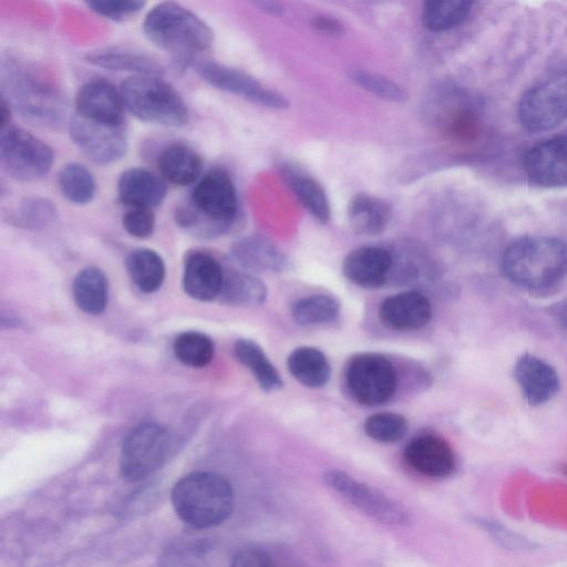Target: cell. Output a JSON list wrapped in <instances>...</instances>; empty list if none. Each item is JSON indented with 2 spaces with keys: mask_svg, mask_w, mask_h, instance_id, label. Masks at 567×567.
Returning a JSON list of instances; mask_svg holds the SVG:
<instances>
[{
  "mask_svg": "<svg viewBox=\"0 0 567 567\" xmlns=\"http://www.w3.org/2000/svg\"><path fill=\"white\" fill-rule=\"evenodd\" d=\"M230 255L250 271H281L287 267L286 255L268 238L248 235L234 243Z\"/></svg>",
  "mask_w": 567,
  "mask_h": 567,
  "instance_id": "7402d4cb",
  "label": "cell"
},
{
  "mask_svg": "<svg viewBox=\"0 0 567 567\" xmlns=\"http://www.w3.org/2000/svg\"><path fill=\"white\" fill-rule=\"evenodd\" d=\"M522 125L532 133L551 130L567 120V72L546 79L524 93L518 104Z\"/></svg>",
  "mask_w": 567,
  "mask_h": 567,
  "instance_id": "ba28073f",
  "label": "cell"
},
{
  "mask_svg": "<svg viewBox=\"0 0 567 567\" xmlns=\"http://www.w3.org/2000/svg\"><path fill=\"white\" fill-rule=\"evenodd\" d=\"M556 315L558 317V320L560 321V323L567 328V301L565 303H563L558 310L556 311Z\"/></svg>",
  "mask_w": 567,
  "mask_h": 567,
  "instance_id": "bcb514c9",
  "label": "cell"
},
{
  "mask_svg": "<svg viewBox=\"0 0 567 567\" xmlns=\"http://www.w3.org/2000/svg\"><path fill=\"white\" fill-rule=\"evenodd\" d=\"M120 92L125 107L141 121L174 127L188 121V109L179 94L152 74L126 79Z\"/></svg>",
  "mask_w": 567,
  "mask_h": 567,
  "instance_id": "277c9868",
  "label": "cell"
},
{
  "mask_svg": "<svg viewBox=\"0 0 567 567\" xmlns=\"http://www.w3.org/2000/svg\"><path fill=\"white\" fill-rule=\"evenodd\" d=\"M393 265L389 250L364 246L351 250L342 261L343 276L355 286L374 289L383 286Z\"/></svg>",
  "mask_w": 567,
  "mask_h": 567,
  "instance_id": "d6986e66",
  "label": "cell"
},
{
  "mask_svg": "<svg viewBox=\"0 0 567 567\" xmlns=\"http://www.w3.org/2000/svg\"><path fill=\"white\" fill-rule=\"evenodd\" d=\"M236 358L255 375L264 391L272 392L282 388V379L261 347L252 340L239 339L235 342Z\"/></svg>",
  "mask_w": 567,
  "mask_h": 567,
  "instance_id": "f546056e",
  "label": "cell"
},
{
  "mask_svg": "<svg viewBox=\"0 0 567 567\" xmlns=\"http://www.w3.org/2000/svg\"><path fill=\"white\" fill-rule=\"evenodd\" d=\"M347 383L353 398L365 405L388 401L396 389V372L392 363L375 353H360L347 365Z\"/></svg>",
  "mask_w": 567,
  "mask_h": 567,
  "instance_id": "9c48e42d",
  "label": "cell"
},
{
  "mask_svg": "<svg viewBox=\"0 0 567 567\" xmlns=\"http://www.w3.org/2000/svg\"><path fill=\"white\" fill-rule=\"evenodd\" d=\"M312 25L319 31L329 34H340L343 31V25L338 20L326 16L313 18Z\"/></svg>",
  "mask_w": 567,
  "mask_h": 567,
  "instance_id": "7bdbcfd3",
  "label": "cell"
},
{
  "mask_svg": "<svg viewBox=\"0 0 567 567\" xmlns=\"http://www.w3.org/2000/svg\"><path fill=\"white\" fill-rule=\"evenodd\" d=\"M287 365L291 375L308 388H321L330 378V365L326 355L312 347L295 349Z\"/></svg>",
  "mask_w": 567,
  "mask_h": 567,
  "instance_id": "83f0119b",
  "label": "cell"
},
{
  "mask_svg": "<svg viewBox=\"0 0 567 567\" xmlns=\"http://www.w3.org/2000/svg\"><path fill=\"white\" fill-rule=\"evenodd\" d=\"M391 208L382 199L360 193L348 205L347 216L351 229L361 236H379L391 220Z\"/></svg>",
  "mask_w": 567,
  "mask_h": 567,
  "instance_id": "cb8c5ba5",
  "label": "cell"
},
{
  "mask_svg": "<svg viewBox=\"0 0 567 567\" xmlns=\"http://www.w3.org/2000/svg\"><path fill=\"white\" fill-rule=\"evenodd\" d=\"M198 217L195 231L205 236L225 231L235 220L238 197L230 175L223 168L209 169L193 188L188 202Z\"/></svg>",
  "mask_w": 567,
  "mask_h": 567,
  "instance_id": "5b68a950",
  "label": "cell"
},
{
  "mask_svg": "<svg viewBox=\"0 0 567 567\" xmlns=\"http://www.w3.org/2000/svg\"><path fill=\"white\" fill-rule=\"evenodd\" d=\"M157 167L165 181L177 186H187L198 181L203 159L192 146L174 142L159 153Z\"/></svg>",
  "mask_w": 567,
  "mask_h": 567,
  "instance_id": "603a6c76",
  "label": "cell"
},
{
  "mask_svg": "<svg viewBox=\"0 0 567 567\" xmlns=\"http://www.w3.org/2000/svg\"><path fill=\"white\" fill-rule=\"evenodd\" d=\"M404 457L416 472L429 477H445L455 467V456L450 444L436 435H424L411 441Z\"/></svg>",
  "mask_w": 567,
  "mask_h": 567,
  "instance_id": "ffe728a7",
  "label": "cell"
},
{
  "mask_svg": "<svg viewBox=\"0 0 567 567\" xmlns=\"http://www.w3.org/2000/svg\"><path fill=\"white\" fill-rule=\"evenodd\" d=\"M504 275L528 289L554 286L567 274V245L553 237H526L513 243L502 259Z\"/></svg>",
  "mask_w": 567,
  "mask_h": 567,
  "instance_id": "6da1fadb",
  "label": "cell"
},
{
  "mask_svg": "<svg viewBox=\"0 0 567 567\" xmlns=\"http://www.w3.org/2000/svg\"><path fill=\"white\" fill-rule=\"evenodd\" d=\"M513 372L525 400L530 405H542L559 391L557 371L534 354L520 355L515 362Z\"/></svg>",
  "mask_w": 567,
  "mask_h": 567,
  "instance_id": "ac0fdd59",
  "label": "cell"
},
{
  "mask_svg": "<svg viewBox=\"0 0 567 567\" xmlns=\"http://www.w3.org/2000/svg\"><path fill=\"white\" fill-rule=\"evenodd\" d=\"M271 564V556L259 548L239 549L234 554L230 561V565L236 567H259L270 566Z\"/></svg>",
  "mask_w": 567,
  "mask_h": 567,
  "instance_id": "b9f144b4",
  "label": "cell"
},
{
  "mask_svg": "<svg viewBox=\"0 0 567 567\" xmlns=\"http://www.w3.org/2000/svg\"><path fill=\"white\" fill-rule=\"evenodd\" d=\"M530 181L546 187L567 185V136H556L529 148L523 157Z\"/></svg>",
  "mask_w": 567,
  "mask_h": 567,
  "instance_id": "5bb4252c",
  "label": "cell"
},
{
  "mask_svg": "<svg viewBox=\"0 0 567 567\" xmlns=\"http://www.w3.org/2000/svg\"><path fill=\"white\" fill-rule=\"evenodd\" d=\"M198 72L213 86L240 95L256 104L277 110L289 106V101L284 95L264 87L245 72L214 62L200 64Z\"/></svg>",
  "mask_w": 567,
  "mask_h": 567,
  "instance_id": "4fadbf2b",
  "label": "cell"
},
{
  "mask_svg": "<svg viewBox=\"0 0 567 567\" xmlns=\"http://www.w3.org/2000/svg\"><path fill=\"white\" fill-rule=\"evenodd\" d=\"M117 194L127 207L154 208L162 204L167 194L164 178L155 173L132 167L124 171L117 182Z\"/></svg>",
  "mask_w": 567,
  "mask_h": 567,
  "instance_id": "44dd1931",
  "label": "cell"
},
{
  "mask_svg": "<svg viewBox=\"0 0 567 567\" xmlns=\"http://www.w3.org/2000/svg\"><path fill=\"white\" fill-rule=\"evenodd\" d=\"M56 217V207L50 199L27 197L20 202L12 213L10 221L25 230L41 231L50 227Z\"/></svg>",
  "mask_w": 567,
  "mask_h": 567,
  "instance_id": "e575fe53",
  "label": "cell"
},
{
  "mask_svg": "<svg viewBox=\"0 0 567 567\" xmlns=\"http://www.w3.org/2000/svg\"><path fill=\"white\" fill-rule=\"evenodd\" d=\"M282 177L303 207L320 224L331 218V206L326 190L312 176L288 164L281 167Z\"/></svg>",
  "mask_w": 567,
  "mask_h": 567,
  "instance_id": "d4e9b609",
  "label": "cell"
},
{
  "mask_svg": "<svg viewBox=\"0 0 567 567\" xmlns=\"http://www.w3.org/2000/svg\"><path fill=\"white\" fill-rule=\"evenodd\" d=\"M175 357L185 365L203 368L214 357L212 339L198 331H186L178 334L174 341Z\"/></svg>",
  "mask_w": 567,
  "mask_h": 567,
  "instance_id": "d590c367",
  "label": "cell"
},
{
  "mask_svg": "<svg viewBox=\"0 0 567 567\" xmlns=\"http://www.w3.org/2000/svg\"><path fill=\"white\" fill-rule=\"evenodd\" d=\"M61 194L76 205L90 203L96 190L95 179L87 167L80 163H68L58 175Z\"/></svg>",
  "mask_w": 567,
  "mask_h": 567,
  "instance_id": "836d02e7",
  "label": "cell"
},
{
  "mask_svg": "<svg viewBox=\"0 0 567 567\" xmlns=\"http://www.w3.org/2000/svg\"><path fill=\"white\" fill-rule=\"evenodd\" d=\"M268 296L266 284L252 274L231 270L224 275L221 299L234 306H259Z\"/></svg>",
  "mask_w": 567,
  "mask_h": 567,
  "instance_id": "f1b7e54d",
  "label": "cell"
},
{
  "mask_svg": "<svg viewBox=\"0 0 567 567\" xmlns=\"http://www.w3.org/2000/svg\"><path fill=\"white\" fill-rule=\"evenodd\" d=\"M225 271L209 252L193 250L183 268V289L192 299L207 302L220 296Z\"/></svg>",
  "mask_w": 567,
  "mask_h": 567,
  "instance_id": "2e32d148",
  "label": "cell"
},
{
  "mask_svg": "<svg viewBox=\"0 0 567 567\" xmlns=\"http://www.w3.org/2000/svg\"><path fill=\"white\" fill-rule=\"evenodd\" d=\"M70 136L87 158L100 165L115 163L127 152L123 125L100 123L74 113L70 121Z\"/></svg>",
  "mask_w": 567,
  "mask_h": 567,
  "instance_id": "8fae6325",
  "label": "cell"
},
{
  "mask_svg": "<svg viewBox=\"0 0 567 567\" xmlns=\"http://www.w3.org/2000/svg\"><path fill=\"white\" fill-rule=\"evenodd\" d=\"M172 504L183 522L196 528H208L229 517L234 492L221 475L196 472L182 477L174 485Z\"/></svg>",
  "mask_w": 567,
  "mask_h": 567,
  "instance_id": "7a4b0ae2",
  "label": "cell"
},
{
  "mask_svg": "<svg viewBox=\"0 0 567 567\" xmlns=\"http://www.w3.org/2000/svg\"><path fill=\"white\" fill-rule=\"evenodd\" d=\"M474 0H424L423 22L433 31H444L461 24L470 14Z\"/></svg>",
  "mask_w": 567,
  "mask_h": 567,
  "instance_id": "d6a6232c",
  "label": "cell"
},
{
  "mask_svg": "<svg viewBox=\"0 0 567 567\" xmlns=\"http://www.w3.org/2000/svg\"><path fill=\"white\" fill-rule=\"evenodd\" d=\"M340 313V302L330 295L316 293L296 300L291 306L293 320L306 327L332 322Z\"/></svg>",
  "mask_w": 567,
  "mask_h": 567,
  "instance_id": "4dcf8cb0",
  "label": "cell"
},
{
  "mask_svg": "<svg viewBox=\"0 0 567 567\" xmlns=\"http://www.w3.org/2000/svg\"><path fill=\"white\" fill-rule=\"evenodd\" d=\"M95 13L110 19H124L138 12L146 0H85Z\"/></svg>",
  "mask_w": 567,
  "mask_h": 567,
  "instance_id": "ab89813d",
  "label": "cell"
},
{
  "mask_svg": "<svg viewBox=\"0 0 567 567\" xmlns=\"http://www.w3.org/2000/svg\"><path fill=\"white\" fill-rule=\"evenodd\" d=\"M481 524L493 539L504 548L511 550H530L534 548L533 543H529L527 539H524L495 522L484 520Z\"/></svg>",
  "mask_w": 567,
  "mask_h": 567,
  "instance_id": "60d3db41",
  "label": "cell"
},
{
  "mask_svg": "<svg viewBox=\"0 0 567 567\" xmlns=\"http://www.w3.org/2000/svg\"><path fill=\"white\" fill-rule=\"evenodd\" d=\"M124 106L121 92L103 80L84 84L75 99L78 115L110 125H123Z\"/></svg>",
  "mask_w": 567,
  "mask_h": 567,
  "instance_id": "9a60e30c",
  "label": "cell"
},
{
  "mask_svg": "<svg viewBox=\"0 0 567 567\" xmlns=\"http://www.w3.org/2000/svg\"><path fill=\"white\" fill-rule=\"evenodd\" d=\"M168 445L169 437L165 427L153 422L138 424L122 444V477L128 482H138L154 474L165 462Z\"/></svg>",
  "mask_w": 567,
  "mask_h": 567,
  "instance_id": "52a82bcc",
  "label": "cell"
},
{
  "mask_svg": "<svg viewBox=\"0 0 567 567\" xmlns=\"http://www.w3.org/2000/svg\"><path fill=\"white\" fill-rule=\"evenodd\" d=\"M349 78L363 90L386 101L403 103L408 100V93L393 81L364 70H351Z\"/></svg>",
  "mask_w": 567,
  "mask_h": 567,
  "instance_id": "74e56055",
  "label": "cell"
},
{
  "mask_svg": "<svg viewBox=\"0 0 567 567\" xmlns=\"http://www.w3.org/2000/svg\"><path fill=\"white\" fill-rule=\"evenodd\" d=\"M431 316L430 300L422 292L415 290L389 296L379 307L381 322L395 331L421 329L430 321Z\"/></svg>",
  "mask_w": 567,
  "mask_h": 567,
  "instance_id": "e0dca14e",
  "label": "cell"
},
{
  "mask_svg": "<svg viewBox=\"0 0 567 567\" xmlns=\"http://www.w3.org/2000/svg\"><path fill=\"white\" fill-rule=\"evenodd\" d=\"M54 162L52 148L30 132L16 125L1 127L0 163L18 182L29 183L44 177Z\"/></svg>",
  "mask_w": 567,
  "mask_h": 567,
  "instance_id": "8992f818",
  "label": "cell"
},
{
  "mask_svg": "<svg viewBox=\"0 0 567 567\" xmlns=\"http://www.w3.org/2000/svg\"><path fill=\"white\" fill-rule=\"evenodd\" d=\"M144 31L156 45L175 53L205 51L213 42L209 27L195 13L173 1L162 2L148 12Z\"/></svg>",
  "mask_w": 567,
  "mask_h": 567,
  "instance_id": "3957f363",
  "label": "cell"
},
{
  "mask_svg": "<svg viewBox=\"0 0 567 567\" xmlns=\"http://www.w3.org/2000/svg\"><path fill=\"white\" fill-rule=\"evenodd\" d=\"M122 225L127 234L135 238L150 237L155 228V214L153 208L128 207L122 218Z\"/></svg>",
  "mask_w": 567,
  "mask_h": 567,
  "instance_id": "f35d334b",
  "label": "cell"
},
{
  "mask_svg": "<svg viewBox=\"0 0 567 567\" xmlns=\"http://www.w3.org/2000/svg\"><path fill=\"white\" fill-rule=\"evenodd\" d=\"M323 480L329 487L375 520L390 525L409 522V513L401 504L342 471H328Z\"/></svg>",
  "mask_w": 567,
  "mask_h": 567,
  "instance_id": "30bf717a",
  "label": "cell"
},
{
  "mask_svg": "<svg viewBox=\"0 0 567 567\" xmlns=\"http://www.w3.org/2000/svg\"><path fill=\"white\" fill-rule=\"evenodd\" d=\"M10 117H11L10 104L6 100L4 96H1V102H0V124H1V127H4V126L10 124Z\"/></svg>",
  "mask_w": 567,
  "mask_h": 567,
  "instance_id": "f6af8a7d",
  "label": "cell"
},
{
  "mask_svg": "<svg viewBox=\"0 0 567 567\" xmlns=\"http://www.w3.org/2000/svg\"><path fill=\"white\" fill-rule=\"evenodd\" d=\"M256 4H258L262 10H266L269 13L272 14H281L284 8L282 6L276 1V0H251Z\"/></svg>",
  "mask_w": 567,
  "mask_h": 567,
  "instance_id": "ee69618b",
  "label": "cell"
},
{
  "mask_svg": "<svg viewBox=\"0 0 567 567\" xmlns=\"http://www.w3.org/2000/svg\"><path fill=\"white\" fill-rule=\"evenodd\" d=\"M72 295L78 308L86 315L104 312L109 300V280L104 271L95 266L82 268L74 277Z\"/></svg>",
  "mask_w": 567,
  "mask_h": 567,
  "instance_id": "484cf974",
  "label": "cell"
},
{
  "mask_svg": "<svg viewBox=\"0 0 567 567\" xmlns=\"http://www.w3.org/2000/svg\"><path fill=\"white\" fill-rule=\"evenodd\" d=\"M125 268L134 286L144 293L161 289L166 276L163 257L150 248L130 251L125 258Z\"/></svg>",
  "mask_w": 567,
  "mask_h": 567,
  "instance_id": "4316f807",
  "label": "cell"
},
{
  "mask_svg": "<svg viewBox=\"0 0 567 567\" xmlns=\"http://www.w3.org/2000/svg\"><path fill=\"white\" fill-rule=\"evenodd\" d=\"M87 61L95 65L120 71H134L140 74H154L159 65L151 58L128 49L111 48L92 52Z\"/></svg>",
  "mask_w": 567,
  "mask_h": 567,
  "instance_id": "1f68e13d",
  "label": "cell"
},
{
  "mask_svg": "<svg viewBox=\"0 0 567 567\" xmlns=\"http://www.w3.org/2000/svg\"><path fill=\"white\" fill-rule=\"evenodd\" d=\"M364 431L369 437L382 443L396 442L408 432L404 416L392 412H379L364 422Z\"/></svg>",
  "mask_w": 567,
  "mask_h": 567,
  "instance_id": "8d00e7d4",
  "label": "cell"
},
{
  "mask_svg": "<svg viewBox=\"0 0 567 567\" xmlns=\"http://www.w3.org/2000/svg\"><path fill=\"white\" fill-rule=\"evenodd\" d=\"M9 100L29 121L47 127L59 126L65 117L63 101L50 90L25 79L10 86Z\"/></svg>",
  "mask_w": 567,
  "mask_h": 567,
  "instance_id": "7c38bea8",
  "label": "cell"
},
{
  "mask_svg": "<svg viewBox=\"0 0 567 567\" xmlns=\"http://www.w3.org/2000/svg\"><path fill=\"white\" fill-rule=\"evenodd\" d=\"M564 471H565V473L567 474V465L565 466Z\"/></svg>",
  "mask_w": 567,
  "mask_h": 567,
  "instance_id": "7dc6e473",
  "label": "cell"
}]
</instances>
